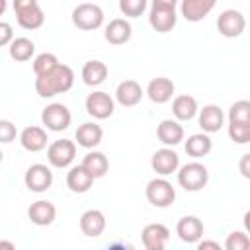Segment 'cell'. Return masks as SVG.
Returning <instances> with one entry per match:
<instances>
[{"mask_svg":"<svg viewBox=\"0 0 250 250\" xmlns=\"http://www.w3.org/2000/svg\"><path fill=\"white\" fill-rule=\"evenodd\" d=\"M74 84V72L68 64H57L51 72L35 76V92L41 98H53L57 94L68 92Z\"/></svg>","mask_w":250,"mask_h":250,"instance_id":"cell-1","label":"cell"},{"mask_svg":"<svg viewBox=\"0 0 250 250\" xmlns=\"http://www.w3.org/2000/svg\"><path fill=\"white\" fill-rule=\"evenodd\" d=\"M178 172V184L186 189V191H199L207 186L209 182V172L201 162H188L184 164Z\"/></svg>","mask_w":250,"mask_h":250,"instance_id":"cell-2","label":"cell"},{"mask_svg":"<svg viewBox=\"0 0 250 250\" xmlns=\"http://www.w3.org/2000/svg\"><path fill=\"white\" fill-rule=\"evenodd\" d=\"M72 23L82 31L98 29L104 23V10L98 4H90V2L78 4L72 10Z\"/></svg>","mask_w":250,"mask_h":250,"instance_id":"cell-3","label":"cell"},{"mask_svg":"<svg viewBox=\"0 0 250 250\" xmlns=\"http://www.w3.org/2000/svg\"><path fill=\"white\" fill-rule=\"evenodd\" d=\"M146 199L154 207H170L176 199V189L166 178H154L146 184Z\"/></svg>","mask_w":250,"mask_h":250,"instance_id":"cell-4","label":"cell"},{"mask_svg":"<svg viewBox=\"0 0 250 250\" xmlns=\"http://www.w3.org/2000/svg\"><path fill=\"white\" fill-rule=\"evenodd\" d=\"M74 156H76V145L68 139L53 141L47 146V160L55 168H68L74 162Z\"/></svg>","mask_w":250,"mask_h":250,"instance_id":"cell-5","label":"cell"},{"mask_svg":"<svg viewBox=\"0 0 250 250\" xmlns=\"http://www.w3.org/2000/svg\"><path fill=\"white\" fill-rule=\"evenodd\" d=\"M70 121H72V115L64 104H49L41 111V123L49 131H55V133L64 131V129H68Z\"/></svg>","mask_w":250,"mask_h":250,"instance_id":"cell-6","label":"cell"},{"mask_svg":"<svg viewBox=\"0 0 250 250\" xmlns=\"http://www.w3.org/2000/svg\"><path fill=\"white\" fill-rule=\"evenodd\" d=\"M217 29L225 37H240L246 29L244 14L238 12V10H232V8L221 12L219 18H217Z\"/></svg>","mask_w":250,"mask_h":250,"instance_id":"cell-7","label":"cell"},{"mask_svg":"<svg viewBox=\"0 0 250 250\" xmlns=\"http://www.w3.org/2000/svg\"><path fill=\"white\" fill-rule=\"evenodd\" d=\"M23 182H25V188L29 191L41 193V191H47L53 186V172L47 164H31L25 170Z\"/></svg>","mask_w":250,"mask_h":250,"instance_id":"cell-8","label":"cell"},{"mask_svg":"<svg viewBox=\"0 0 250 250\" xmlns=\"http://www.w3.org/2000/svg\"><path fill=\"white\" fill-rule=\"evenodd\" d=\"M113 109H115V104H113V98L107 92H100L98 90V92L88 94V98H86V111L94 119H107V117L113 115Z\"/></svg>","mask_w":250,"mask_h":250,"instance_id":"cell-9","label":"cell"},{"mask_svg":"<svg viewBox=\"0 0 250 250\" xmlns=\"http://www.w3.org/2000/svg\"><path fill=\"white\" fill-rule=\"evenodd\" d=\"M150 166L156 174L160 176H170L172 172H176L180 168V156L176 150H172V146H164L158 148L152 158H150Z\"/></svg>","mask_w":250,"mask_h":250,"instance_id":"cell-10","label":"cell"},{"mask_svg":"<svg viewBox=\"0 0 250 250\" xmlns=\"http://www.w3.org/2000/svg\"><path fill=\"white\" fill-rule=\"evenodd\" d=\"M141 240L146 250H162L170 240V230L162 223H150L143 229Z\"/></svg>","mask_w":250,"mask_h":250,"instance_id":"cell-11","label":"cell"},{"mask_svg":"<svg viewBox=\"0 0 250 250\" xmlns=\"http://www.w3.org/2000/svg\"><path fill=\"white\" fill-rule=\"evenodd\" d=\"M197 121L203 133H217L225 123V113L219 105L209 104L203 105V109H197Z\"/></svg>","mask_w":250,"mask_h":250,"instance_id":"cell-12","label":"cell"},{"mask_svg":"<svg viewBox=\"0 0 250 250\" xmlns=\"http://www.w3.org/2000/svg\"><path fill=\"white\" fill-rule=\"evenodd\" d=\"M176 234L188 244H195L203 236V223L195 215H186L176 225Z\"/></svg>","mask_w":250,"mask_h":250,"instance_id":"cell-13","label":"cell"},{"mask_svg":"<svg viewBox=\"0 0 250 250\" xmlns=\"http://www.w3.org/2000/svg\"><path fill=\"white\" fill-rule=\"evenodd\" d=\"M143 88H141V84L137 82V80H123V82H119L117 84V88H115V100H117V104H121L123 107H133V105H137L139 102H141V98H143Z\"/></svg>","mask_w":250,"mask_h":250,"instance_id":"cell-14","label":"cell"},{"mask_svg":"<svg viewBox=\"0 0 250 250\" xmlns=\"http://www.w3.org/2000/svg\"><path fill=\"white\" fill-rule=\"evenodd\" d=\"M146 96L152 104H166L174 96V82L166 76L152 78L146 86Z\"/></svg>","mask_w":250,"mask_h":250,"instance_id":"cell-15","label":"cell"},{"mask_svg":"<svg viewBox=\"0 0 250 250\" xmlns=\"http://www.w3.org/2000/svg\"><path fill=\"white\" fill-rule=\"evenodd\" d=\"M156 137L164 146H176L184 141V127L176 119H164L156 127Z\"/></svg>","mask_w":250,"mask_h":250,"instance_id":"cell-16","label":"cell"},{"mask_svg":"<svg viewBox=\"0 0 250 250\" xmlns=\"http://www.w3.org/2000/svg\"><path fill=\"white\" fill-rule=\"evenodd\" d=\"M27 217H29V221H31L33 225H37V227H47V225H51V223L55 221V217H57V207H55L51 201H47V199H39V201H35V203L29 205Z\"/></svg>","mask_w":250,"mask_h":250,"instance_id":"cell-17","label":"cell"},{"mask_svg":"<svg viewBox=\"0 0 250 250\" xmlns=\"http://www.w3.org/2000/svg\"><path fill=\"white\" fill-rule=\"evenodd\" d=\"M80 230L90 238H98L105 230V215L100 209H88L80 217Z\"/></svg>","mask_w":250,"mask_h":250,"instance_id":"cell-18","label":"cell"},{"mask_svg":"<svg viewBox=\"0 0 250 250\" xmlns=\"http://www.w3.org/2000/svg\"><path fill=\"white\" fill-rule=\"evenodd\" d=\"M104 35H105V41L107 43H111V45H123V43H127L131 39L133 27H131V23L125 18H115V20H111L105 25Z\"/></svg>","mask_w":250,"mask_h":250,"instance_id":"cell-19","label":"cell"},{"mask_svg":"<svg viewBox=\"0 0 250 250\" xmlns=\"http://www.w3.org/2000/svg\"><path fill=\"white\" fill-rule=\"evenodd\" d=\"M74 137L82 148H96L104 139V129L94 121H86V123L78 125Z\"/></svg>","mask_w":250,"mask_h":250,"instance_id":"cell-20","label":"cell"},{"mask_svg":"<svg viewBox=\"0 0 250 250\" xmlns=\"http://www.w3.org/2000/svg\"><path fill=\"white\" fill-rule=\"evenodd\" d=\"M178 21V16H176V10H166V8H150L148 12V23L154 31L158 33H168L174 29Z\"/></svg>","mask_w":250,"mask_h":250,"instance_id":"cell-21","label":"cell"},{"mask_svg":"<svg viewBox=\"0 0 250 250\" xmlns=\"http://www.w3.org/2000/svg\"><path fill=\"white\" fill-rule=\"evenodd\" d=\"M217 0H182L180 12L188 21H201L213 8Z\"/></svg>","mask_w":250,"mask_h":250,"instance_id":"cell-22","label":"cell"},{"mask_svg":"<svg viewBox=\"0 0 250 250\" xmlns=\"http://www.w3.org/2000/svg\"><path fill=\"white\" fill-rule=\"evenodd\" d=\"M20 143L25 150L29 152H39L47 146V131L43 127H37V125H31V127H25L21 133H20Z\"/></svg>","mask_w":250,"mask_h":250,"instance_id":"cell-23","label":"cell"},{"mask_svg":"<svg viewBox=\"0 0 250 250\" xmlns=\"http://www.w3.org/2000/svg\"><path fill=\"white\" fill-rule=\"evenodd\" d=\"M94 184V178L88 174V170L78 164V166H72L66 174V186L72 193H86Z\"/></svg>","mask_w":250,"mask_h":250,"instance_id":"cell-24","label":"cell"},{"mask_svg":"<svg viewBox=\"0 0 250 250\" xmlns=\"http://www.w3.org/2000/svg\"><path fill=\"white\" fill-rule=\"evenodd\" d=\"M197 100L189 94H182V96H176L174 102H172V113L178 121H189L197 115Z\"/></svg>","mask_w":250,"mask_h":250,"instance_id":"cell-25","label":"cell"},{"mask_svg":"<svg viewBox=\"0 0 250 250\" xmlns=\"http://www.w3.org/2000/svg\"><path fill=\"white\" fill-rule=\"evenodd\" d=\"M186 152L193 158H201V156H207L213 148V141L209 137V133H193L188 137L186 145H184Z\"/></svg>","mask_w":250,"mask_h":250,"instance_id":"cell-26","label":"cell"},{"mask_svg":"<svg viewBox=\"0 0 250 250\" xmlns=\"http://www.w3.org/2000/svg\"><path fill=\"white\" fill-rule=\"evenodd\" d=\"M82 166L88 170V174H90L94 180H98V178H104L105 172L109 170V160H107V156H105L104 152L92 150V152H88V154L84 156Z\"/></svg>","mask_w":250,"mask_h":250,"instance_id":"cell-27","label":"cell"},{"mask_svg":"<svg viewBox=\"0 0 250 250\" xmlns=\"http://www.w3.org/2000/svg\"><path fill=\"white\" fill-rule=\"evenodd\" d=\"M16 20L23 29H39L45 23V14H43L41 6L35 4V6H29V8L18 10L16 12Z\"/></svg>","mask_w":250,"mask_h":250,"instance_id":"cell-28","label":"cell"},{"mask_svg":"<svg viewBox=\"0 0 250 250\" xmlns=\"http://www.w3.org/2000/svg\"><path fill=\"white\" fill-rule=\"evenodd\" d=\"M107 64L102 61H88L82 66V80L86 86H100L107 78Z\"/></svg>","mask_w":250,"mask_h":250,"instance_id":"cell-29","label":"cell"},{"mask_svg":"<svg viewBox=\"0 0 250 250\" xmlns=\"http://www.w3.org/2000/svg\"><path fill=\"white\" fill-rule=\"evenodd\" d=\"M10 57L18 62H23V61H29L35 53V43L29 39V37H14L12 43H10Z\"/></svg>","mask_w":250,"mask_h":250,"instance_id":"cell-30","label":"cell"},{"mask_svg":"<svg viewBox=\"0 0 250 250\" xmlns=\"http://www.w3.org/2000/svg\"><path fill=\"white\" fill-rule=\"evenodd\" d=\"M57 64H59L57 55H53V53H41V55H37L33 59V72H35V76H41V74L51 72Z\"/></svg>","mask_w":250,"mask_h":250,"instance_id":"cell-31","label":"cell"},{"mask_svg":"<svg viewBox=\"0 0 250 250\" xmlns=\"http://www.w3.org/2000/svg\"><path fill=\"white\" fill-rule=\"evenodd\" d=\"M229 137L236 145H246L250 143V123L242 121H229Z\"/></svg>","mask_w":250,"mask_h":250,"instance_id":"cell-32","label":"cell"},{"mask_svg":"<svg viewBox=\"0 0 250 250\" xmlns=\"http://www.w3.org/2000/svg\"><path fill=\"white\" fill-rule=\"evenodd\" d=\"M229 121H242L250 123V102L248 100H238L230 105L229 109Z\"/></svg>","mask_w":250,"mask_h":250,"instance_id":"cell-33","label":"cell"},{"mask_svg":"<svg viewBox=\"0 0 250 250\" xmlns=\"http://www.w3.org/2000/svg\"><path fill=\"white\" fill-rule=\"evenodd\" d=\"M225 248L227 250H248L250 248V238L244 230H232L225 240Z\"/></svg>","mask_w":250,"mask_h":250,"instance_id":"cell-34","label":"cell"},{"mask_svg":"<svg viewBox=\"0 0 250 250\" xmlns=\"http://www.w3.org/2000/svg\"><path fill=\"white\" fill-rule=\"evenodd\" d=\"M119 10L127 18H139L146 10V0H119Z\"/></svg>","mask_w":250,"mask_h":250,"instance_id":"cell-35","label":"cell"},{"mask_svg":"<svg viewBox=\"0 0 250 250\" xmlns=\"http://www.w3.org/2000/svg\"><path fill=\"white\" fill-rule=\"evenodd\" d=\"M16 135H18L16 125L12 121H8V119H0V143H4V145L12 143L16 139Z\"/></svg>","mask_w":250,"mask_h":250,"instance_id":"cell-36","label":"cell"},{"mask_svg":"<svg viewBox=\"0 0 250 250\" xmlns=\"http://www.w3.org/2000/svg\"><path fill=\"white\" fill-rule=\"evenodd\" d=\"M14 39V29L8 21H0V47L10 45Z\"/></svg>","mask_w":250,"mask_h":250,"instance_id":"cell-37","label":"cell"},{"mask_svg":"<svg viewBox=\"0 0 250 250\" xmlns=\"http://www.w3.org/2000/svg\"><path fill=\"white\" fill-rule=\"evenodd\" d=\"M240 174L244 176V178H250V154L246 152V154H242V158H240Z\"/></svg>","mask_w":250,"mask_h":250,"instance_id":"cell-38","label":"cell"},{"mask_svg":"<svg viewBox=\"0 0 250 250\" xmlns=\"http://www.w3.org/2000/svg\"><path fill=\"white\" fill-rule=\"evenodd\" d=\"M154 8H166V10H176L178 0H152Z\"/></svg>","mask_w":250,"mask_h":250,"instance_id":"cell-39","label":"cell"},{"mask_svg":"<svg viewBox=\"0 0 250 250\" xmlns=\"http://www.w3.org/2000/svg\"><path fill=\"white\" fill-rule=\"evenodd\" d=\"M35 4H39V2L37 0H14V12L29 8V6H35Z\"/></svg>","mask_w":250,"mask_h":250,"instance_id":"cell-40","label":"cell"},{"mask_svg":"<svg viewBox=\"0 0 250 250\" xmlns=\"http://www.w3.org/2000/svg\"><path fill=\"white\" fill-rule=\"evenodd\" d=\"M195 244H197L199 250H205V248H215V250H219V248H221L219 242H215V240H201V238H199Z\"/></svg>","mask_w":250,"mask_h":250,"instance_id":"cell-41","label":"cell"},{"mask_svg":"<svg viewBox=\"0 0 250 250\" xmlns=\"http://www.w3.org/2000/svg\"><path fill=\"white\" fill-rule=\"evenodd\" d=\"M0 248H8V250H14V248H16V244H14V242H10V240H0Z\"/></svg>","mask_w":250,"mask_h":250,"instance_id":"cell-42","label":"cell"},{"mask_svg":"<svg viewBox=\"0 0 250 250\" xmlns=\"http://www.w3.org/2000/svg\"><path fill=\"white\" fill-rule=\"evenodd\" d=\"M6 12V0H0V16Z\"/></svg>","mask_w":250,"mask_h":250,"instance_id":"cell-43","label":"cell"},{"mask_svg":"<svg viewBox=\"0 0 250 250\" xmlns=\"http://www.w3.org/2000/svg\"><path fill=\"white\" fill-rule=\"evenodd\" d=\"M2 160H4V154H2V150H0V164H2Z\"/></svg>","mask_w":250,"mask_h":250,"instance_id":"cell-44","label":"cell"}]
</instances>
